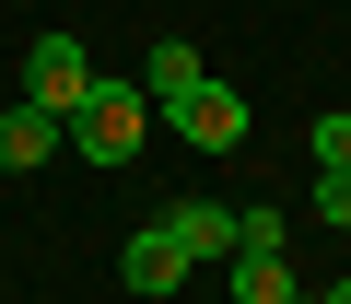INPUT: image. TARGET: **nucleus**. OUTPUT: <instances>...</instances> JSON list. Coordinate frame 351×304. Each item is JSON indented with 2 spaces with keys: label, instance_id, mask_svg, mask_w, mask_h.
<instances>
[{
  "label": "nucleus",
  "instance_id": "1",
  "mask_svg": "<svg viewBox=\"0 0 351 304\" xmlns=\"http://www.w3.org/2000/svg\"><path fill=\"white\" fill-rule=\"evenodd\" d=\"M141 129H152V94H141V82H106V71H94V94L71 105V129H59V140L82 152V164H141Z\"/></svg>",
  "mask_w": 351,
  "mask_h": 304
},
{
  "label": "nucleus",
  "instance_id": "2",
  "mask_svg": "<svg viewBox=\"0 0 351 304\" xmlns=\"http://www.w3.org/2000/svg\"><path fill=\"white\" fill-rule=\"evenodd\" d=\"M234 304H293L304 281H293V246H281V211H234Z\"/></svg>",
  "mask_w": 351,
  "mask_h": 304
},
{
  "label": "nucleus",
  "instance_id": "3",
  "mask_svg": "<svg viewBox=\"0 0 351 304\" xmlns=\"http://www.w3.org/2000/svg\"><path fill=\"white\" fill-rule=\"evenodd\" d=\"M94 94V59H82V36H36L24 47V105H47L59 129H71V105Z\"/></svg>",
  "mask_w": 351,
  "mask_h": 304
},
{
  "label": "nucleus",
  "instance_id": "4",
  "mask_svg": "<svg viewBox=\"0 0 351 304\" xmlns=\"http://www.w3.org/2000/svg\"><path fill=\"white\" fill-rule=\"evenodd\" d=\"M188 269H199V257H188V234H176V223H141V234H129V257H117V281H129L141 304H164Z\"/></svg>",
  "mask_w": 351,
  "mask_h": 304
},
{
  "label": "nucleus",
  "instance_id": "5",
  "mask_svg": "<svg viewBox=\"0 0 351 304\" xmlns=\"http://www.w3.org/2000/svg\"><path fill=\"white\" fill-rule=\"evenodd\" d=\"M164 117H176L188 152H234V140H246V94H234V82H199L188 105H164Z\"/></svg>",
  "mask_w": 351,
  "mask_h": 304
},
{
  "label": "nucleus",
  "instance_id": "6",
  "mask_svg": "<svg viewBox=\"0 0 351 304\" xmlns=\"http://www.w3.org/2000/svg\"><path fill=\"white\" fill-rule=\"evenodd\" d=\"M47 152H59V117L12 94V105H0V176H36V164H47Z\"/></svg>",
  "mask_w": 351,
  "mask_h": 304
},
{
  "label": "nucleus",
  "instance_id": "7",
  "mask_svg": "<svg viewBox=\"0 0 351 304\" xmlns=\"http://www.w3.org/2000/svg\"><path fill=\"white\" fill-rule=\"evenodd\" d=\"M199 82H211V71H199V47H188V36H164V47L141 59V94H152V117H164V105H188Z\"/></svg>",
  "mask_w": 351,
  "mask_h": 304
},
{
  "label": "nucleus",
  "instance_id": "8",
  "mask_svg": "<svg viewBox=\"0 0 351 304\" xmlns=\"http://www.w3.org/2000/svg\"><path fill=\"white\" fill-rule=\"evenodd\" d=\"M164 223L188 234V257H234V199H176Z\"/></svg>",
  "mask_w": 351,
  "mask_h": 304
},
{
  "label": "nucleus",
  "instance_id": "9",
  "mask_svg": "<svg viewBox=\"0 0 351 304\" xmlns=\"http://www.w3.org/2000/svg\"><path fill=\"white\" fill-rule=\"evenodd\" d=\"M316 176H351V117H316Z\"/></svg>",
  "mask_w": 351,
  "mask_h": 304
},
{
  "label": "nucleus",
  "instance_id": "10",
  "mask_svg": "<svg viewBox=\"0 0 351 304\" xmlns=\"http://www.w3.org/2000/svg\"><path fill=\"white\" fill-rule=\"evenodd\" d=\"M316 223H328V234H351V176H316Z\"/></svg>",
  "mask_w": 351,
  "mask_h": 304
},
{
  "label": "nucleus",
  "instance_id": "11",
  "mask_svg": "<svg viewBox=\"0 0 351 304\" xmlns=\"http://www.w3.org/2000/svg\"><path fill=\"white\" fill-rule=\"evenodd\" d=\"M328 304H351V281H339V292H328Z\"/></svg>",
  "mask_w": 351,
  "mask_h": 304
},
{
  "label": "nucleus",
  "instance_id": "12",
  "mask_svg": "<svg viewBox=\"0 0 351 304\" xmlns=\"http://www.w3.org/2000/svg\"><path fill=\"white\" fill-rule=\"evenodd\" d=\"M293 304H328V292H293Z\"/></svg>",
  "mask_w": 351,
  "mask_h": 304
},
{
  "label": "nucleus",
  "instance_id": "13",
  "mask_svg": "<svg viewBox=\"0 0 351 304\" xmlns=\"http://www.w3.org/2000/svg\"><path fill=\"white\" fill-rule=\"evenodd\" d=\"M339 246H351V234H339Z\"/></svg>",
  "mask_w": 351,
  "mask_h": 304
}]
</instances>
